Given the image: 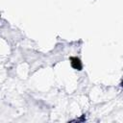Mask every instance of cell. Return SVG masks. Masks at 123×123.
Returning <instances> with one entry per match:
<instances>
[{
    "instance_id": "cell-1",
    "label": "cell",
    "mask_w": 123,
    "mask_h": 123,
    "mask_svg": "<svg viewBox=\"0 0 123 123\" xmlns=\"http://www.w3.org/2000/svg\"><path fill=\"white\" fill-rule=\"evenodd\" d=\"M70 62H71V65H72V67H73L74 69L81 70L82 67H83L81 61H80L78 58H76V57H72V58H70Z\"/></svg>"
}]
</instances>
